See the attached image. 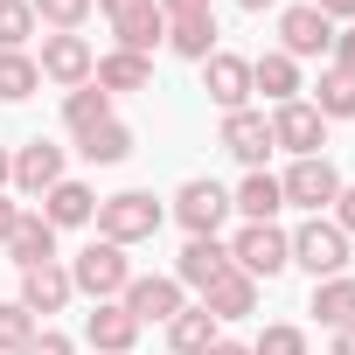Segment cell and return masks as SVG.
Listing matches in <instances>:
<instances>
[{
    "mask_svg": "<svg viewBox=\"0 0 355 355\" xmlns=\"http://www.w3.org/2000/svg\"><path fill=\"white\" fill-rule=\"evenodd\" d=\"M160 216H167V209H160L146 189H125V196H105V202H98V237L125 251V244H146V237L160 230Z\"/></svg>",
    "mask_w": 355,
    "mask_h": 355,
    "instance_id": "obj_1",
    "label": "cell"
},
{
    "mask_svg": "<svg viewBox=\"0 0 355 355\" xmlns=\"http://www.w3.org/2000/svg\"><path fill=\"white\" fill-rule=\"evenodd\" d=\"M70 286L98 306V300H119V293L132 286V265H125V251H119V244H105V237H98V244H84V251L70 258Z\"/></svg>",
    "mask_w": 355,
    "mask_h": 355,
    "instance_id": "obj_2",
    "label": "cell"
},
{
    "mask_svg": "<svg viewBox=\"0 0 355 355\" xmlns=\"http://www.w3.org/2000/svg\"><path fill=\"white\" fill-rule=\"evenodd\" d=\"M230 265H237L244 279H279V272L293 265V237H286L279 223H244L237 244H230Z\"/></svg>",
    "mask_w": 355,
    "mask_h": 355,
    "instance_id": "obj_3",
    "label": "cell"
},
{
    "mask_svg": "<svg viewBox=\"0 0 355 355\" xmlns=\"http://www.w3.org/2000/svg\"><path fill=\"white\" fill-rule=\"evenodd\" d=\"M293 265L313 272V279H341V265H348V237H341L334 223L306 216V223L293 230Z\"/></svg>",
    "mask_w": 355,
    "mask_h": 355,
    "instance_id": "obj_4",
    "label": "cell"
},
{
    "mask_svg": "<svg viewBox=\"0 0 355 355\" xmlns=\"http://www.w3.org/2000/svg\"><path fill=\"white\" fill-rule=\"evenodd\" d=\"M272 146H286L293 160H313V153L327 146V119H320L306 98H286V105L272 112Z\"/></svg>",
    "mask_w": 355,
    "mask_h": 355,
    "instance_id": "obj_5",
    "label": "cell"
},
{
    "mask_svg": "<svg viewBox=\"0 0 355 355\" xmlns=\"http://www.w3.org/2000/svg\"><path fill=\"white\" fill-rule=\"evenodd\" d=\"M286 202L293 209H306V216H320V209H334V196H341V174H334V160L327 153H313V160H293V174H286Z\"/></svg>",
    "mask_w": 355,
    "mask_h": 355,
    "instance_id": "obj_6",
    "label": "cell"
},
{
    "mask_svg": "<svg viewBox=\"0 0 355 355\" xmlns=\"http://www.w3.org/2000/svg\"><path fill=\"white\" fill-rule=\"evenodd\" d=\"M174 216H182L189 237H216L223 216H230V196L216 182H182V196H174Z\"/></svg>",
    "mask_w": 355,
    "mask_h": 355,
    "instance_id": "obj_7",
    "label": "cell"
},
{
    "mask_svg": "<svg viewBox=\"0 0 355 355\" xmlns=\"http://www.w3.org/2000/svg\"><path fill=\"white\" fill-rule=\"evenodd\" d=\"M119 306H125L139 327H153V320L167 327L174 313H182V279H132V286L119 293Z\"/></svg>",
    "mask_w": 355,
    "mask_h": 355,
    "instance_id": "obj_8",
    "label": "cell"
},
{
    "mask_svg": "<svg viewBox=\"0 0 355 355\" xmlns=\"http://www.w3.org/2000/svg\"><path fill=\"white\" fill-rule=\"evenodd\" d=\"M279 42H286L293 63H300V56H327V49H334V21H327L320 8H286V15H279Z\"/></svg>",
    "mask_w": 355,
    "mask_h": 355,
    "instance_id": "obj_9",
    "label": "cell"
},
{
    "mask_svg": "<svg viewBox=\"0 0 355 355\" xmlns=\"http://www.w3.org/2000/svg\"><path fill=\"white\" fill-rule=\"evenodd\" d=\"M35 70L77 91V84H91L98 56H91V42H84V35H49V42H42V63H35Z\"/></svg>",
    "mask_w": 355,
    "mask_h": 355,
    "instance_id": "obj_10",
    "label": "cell"
},
{
    "mask_svg": "<svg viewBox=\"0 0 355 355\" xmlns=\"http://www.w3.org/2000/svg\"><path fill=\"white\" fill-rule=\"evenodd\" d=\"M223 153H237L244 167H265V153H272V119L265 112H223Z\"/></svg>",
    "mask_w": 355,
    "mask_h": 355,
    "instance_id": "obj_11",
    "label": "cell"
},
{
    "mask_svg": "<svg viewBox=\"0 0 355 355\" xmlns=\"http://www.w3.org/2000/svg\"><path fill=\"white\" fill-rule=\"evenodd\" d=\"M84 341H91L98 355H132V341H139V320H132L119 300H98V306H91V320H84Z\"/></svg>",
    "mask_w": 355,
    "mask_h": 355,
    "instance_id": "obj_12",
    "label": "cell"
},
{
    "mask_svg": "<svg viewBox=\"0 0 355 355\" xmlns=\"http://www.w3.org/2000/svg\"><path fill=\"white\" fill-rule=\"evenodd\" d=\"M56 182H63V146L28 139V146L15 153V189H21V196H49Z\"/></svg>",
    "mask_w": 355,
    "mask_h": 355,
    "instance_id": "obj_13",
    "label": "cell"
},
{
    "mask_svg": "<svg viewBox=\"0 0 355 355\" xmlns=\"http://www.w3.org/2000/svg\"><path fill=\"white\" fill-rule=\"evenodd\" d=\"M223 272H230V244H216V237H189V244H182V265H174V279H182V286L209 293Z\"/></svg>",
    "mask_w": 355,
    "mask_h": 355,
    "instance_id": "obj_14",
    "label": "cell"
},
{
    "mask_svg": "<svg viewBox=\"0 0 355 355\" xmlns=\"http://www.w3.org/2000/svg\"><path fill=\"white\" fill-rule=\"evenodd\" d=\"M202 77H209V98H216L223 112H244V98H251V56L216 49V56L202 63Z\"/></svg>",
    "mask_w": 355,
    "mask_h": 355,
    "instance_id": "obj_15",
    "label": "cell"
},
{
    "mask_svg": "<svg viewBox=\"0 0 355 355\" xmlns=\"http://www.w3.org/2000/svg\"><path fill=\"white\" fill-rule=\"evenodd\" d=\"M91 216H98V196H91L84 182H70V174L42 196V223H49V230H77V223H91Z\"/></svg>",
    "mask_w": 355,
    "mask_h": 355,
    "instance_id": "obj_16",
    "label": "cell"
},
{
    "mask_svg": "<svg viewBox=\"0 0 355 355\" xmlns=\"http://www.w3.org/2000/svg\"><path fill=\"white\" fill-rule=\"evenodd\" d=\"M70 265H35V272H21V306L28 313H63L70 306Z\"/></svg>",
    "mask_w": 355,
    "mask_h": 355,
    "instance_id": "obj_17",
    "label": "cell"
},
{
    "mask_svg": "<svg viewBox=\"0 0 355 355\" xmlns=\"http://www.w3.org/2000/svg\"><path fill=\"white\" fill-rule=\"evenodd\" d=\"M8 258H15L21 272H35V265H56V230L42 223V209H35V216L21 209V223H15V237H8Z\"/></svg>",
    "mask_w": 355,
    "mask_h": 355,
    "instance_id": "obj_18",
    "label": "cell"
},
{
    "mask_svg": "<svg viewBox=\"0 0 355 355\" xmlns=\"http://www.w3.org/2000/svg\"><path fill=\"white\" fill-rule=\"evenodd\" d=\"M230 209H244L251 223H272V216L286 209V189H279V174H265V167H251V174H244V189L230 196Z\"/></svg>",
    "mask_w": 355,
    "mask_h": 355,
    "instance_id": "obj_19",
    "label": "cell"
},
{
    "mask_svg": "<svg viewBox=\"0 0 355 355\" xmlns=\"http://www.w3.org/2000/svg\"><path fill=\"white\" fill-rule=\"evenodd\" d=\"M202 306H209L216 320H244V313L258 306V279H244V272L230 265V272H223V279H216V286L202 293Z\"/></svg>",
    "mask_w": 355,
    "mask_h": 355,
    "instance_id": "obj_20",
    "label": "cell"
},
{
    "mask_svg": "<svg viewBox=\"0 0 355 355\" xmlns=\"http://www.w3.org/2000/svg\"><path fill=\"white\" fill-rule=\"evenodd\" d=\"M112 28H119V49H125V56H153V49L167 42V15H160V8H139V15H119Z\"/></svg>",
    "mask_w": 355,
    "mask_h": 355,
    "instance_id": "obj_21",
    "label": "cell"
},
{
    "mask_svg": "<svg viewBox=\"0 0 355 355\" xmlns=\"http://www.w3.org/2000/svg\"><path fill=\"white\" fill-rule=\"evenodd\" d=\"M251 91H265L272 105H286V98H300V63H293L286 49H272V56H258V63H251Z\"/></svg>",
    "mask_w": 355,
    "mask_h": 355,
    "instance_id": "obj_22",
    "label": "cell"
},
{
    "mask_svg": "<svg viewBox=\"0 0 355 355\" xmlns=\"http://www.w3.org/2000/svg\"><path fill=\"white\" fill-rule=\"evenodd\" d=\"M167 42H174V56L209 63V56H216V15H182V21H167Z\"/></svg>",
    "mask_w": 355,
    "mask_h": 355,
    "instance_id": "obj_23",
    "label": "cell"
},
{
    "mask_svg": "<svg viewBox=\"0 0 355 355\" xmlns=\"http://www.w3.org/2000/svg\"><path fill=\"white\" fill-rule=\"evenodd\" d=\"M146 84H153V63H146V56L112 49V56L98 63V91H105V98H119V91H146Z\"/></svg>",
    "mask_w": 355,
    "mask_h": 355,
    "instance_id": "obj_24",
    "label": "cell"
},
{
    "mask_svg": "<svg viewBox=\"0 0 355 355\" xmlns=\"http://www.w3.org/2000/svg\"><path fill=\"white\" fill-rule=\"evenodd\" d=\"M77 153H84L91 167H119V160L132 153V125H119V119H105V125H91V132L77 139Z\"/></svg>",
    "mask_w": 355,
    "mask_h": 355,
    "instance_id": "obj_25",
    "label": "cell"
},
{
    "mask_svg": "<svg viewBox=\"0 0 355 355\" xmlns=\"http://www.w3.org/2000/svg\"><path fill=\"white\" fill-rule=\"evenodd\" d=\"M167 341H174V355H202L216 341V313L209 306H182V313L167 320Z\"/></svg>",
    "mask_w": 355,
    "mask_h": 355,
    "instance_id": "obj_26",
    "label": "cell"
},
{
    "mask_svg": "<svg viewBox=\"0 0 355 355\" xmlns=\"http://www.w3.org/2000/svg\"><path fill=\"white\" fill-rule=\"evenodd\" d=\"M313 313H320V327H348L355 320V279L341 272V279H313Z\"/></svg>",
    "mask_w": 355,
    "mask_h": 355,
    "instance_id": "obj_27",
    "label": "cell"
},
{
    "mask_svg": "<svg viewBox=\"0 0 355 355\" xmlns=\"http://www.w3.org/2000/svg\"><path fill=\"white\" fill-rule=\"evenodd\" d=\"M105 119H112V98H105L98 84H77V91L63 98V125H70L77 139H84L91 125H105Z\"/></svg>",
    "mask_w": 355,
    "mask_h": 355,
    "instance_id": "obj_28",
    "label": "cell"
},
{
    "mask_svg": "<svg viewBox=\"0 0 355 355\" xmlns=\"http://www.w3.org/2000/svg\"><path fill=\"white\" fill-rule=\"evenodd\" d=\"M35 84H42L35 56H21V49H0V105H21Z\"/></svg>",
    "mask_w": 355,
    "mask_h": 355,
    "instance_id": "obj_29",
    "label": "cell"
},
{
    "mask_svg": "<svg viewBox=\"0 0 355 355\" xmlns=\"http://www.w3.org/2000/svg\"><path fill=\"white\" fill-rule=\"evenodd\" d=\"M313 112H320V119H355V77H348V70H327Z\"/></svg>",
    "mask_w": 355,
    "mask_h": 355,
    "instance_id": "obj_30",
    "label": "cell"
},
{
    "mask_svg": "<svg viewBox=\"0 0 355 355\" xmlns=\"http://www.w3.org/2000/svg\"><path fill=\"white\" fill-rule=\"evenodd\" d=\"M28 334H35V313H28L21 300H0V355H21Z\"/></svg>",
    "mask_w": 355,
    "mask_h": 355,
    "instance_id": "obj_31",
    "label": "cell"
},
{
    "mask_svg": "<svg viewBox=\"0 0 355 355\" xmlns=\"http://www.w3.org/2000/svg\"><path fill=\"white\" fill-rule=\"evenodd\" d=\"M35 35V8L28 0H0V49H21Z\"/></svg>",
    "mask_w": 355,
    "mask_h": 355,
    "instance_id": "obj_32",
    "label": "cell"
},
{
    "mask_svg": "<svg viewBox=\"0 0 355 355\" xmlns=\"http://www.w3.org/2000/svg\"><path fill=\"white\" fill-rule=\"evenodd\" d=\"M28 8H35V15H42V21L56 28V35H70V28H77V21L91 15V0H28Z\"/></svg>",
    "mask_w": 355,
    "mask_h": 355,
    "instance_id": "obj_33",
    "label": "cell"
},
{
    "mask_svg": "<svg viewBox=\"0 0 355 355\" xmlns=\"http://www.w3.org/2000/svg\"><path fill=\"white\" fill-rule=\"evenodd\" d=\"M251 355H306V334H300V327H286V320H279V327H265V334H258V341H251Z\"/></svg>",
    "mask_w": 355,
    "mask_h": 355,
    "instance_id": "obj_34",
    "label": "cell"
},
{
    "mask_svg": "<svg viewBox=\"0 0 355 355\" xmlns=\"http://www.w3.org/2000/svg\"><path fill=\"white\" fill-rule=\"evenodd\" d=\"M21 355H70V334L42 327V334H28V348H21Z\"/></svg>",
    "mask_w": 355,
    "mask_h": 355,
    "instance_id": "obj_35",
    "label": "cell"
},
{
    "mask_svg": "<svg viewBox=\"0 0 355 355\" xmlns=\"http://www.w3.org/2000/svg\"><path fill=\"white\" fill-rule=\"evenodd\" d=\"M153 8H160L167 21H182V15H216V8H209V0H153Z\"/></svg>",
    "mask_w": 355,
    "mask_h": 355,
    "instance_id": "obj_36",
    "label": "cell"
},
{
    "mask_svg": "<svg viewBox=\"0 0 355 355\" xmlns=\"http://www.w3.org/2000/svg\"><path fill=\"white\" fill-rule=\"evenodd\" d=\"M334 230H341V237H355V189H341V196H334Z\"/></svg>",
    "mask_w": 355,
    "mask_h": 355,
    "instance_id": "obj_37",
    "label": "cell"
},
{
    "mask_svg": "<svg viewBox=\"0 0 355 355\" xmlns=\"http://www.w3.org/2000/svg\"><path fill=\"white\" fill-rule=\"evenodd\" d=\"M334 70H348V77H355V28H341V35H334Z\"/></svg>",
    "mask_w": 355,
    "mask_h": 355,
    "instance_id": "obj_38",
    "label": "cell"
},
{
    "mask_svg": "<svg viewBox=\"0 0 355 355\" xmlns=\"http://www.w3.org/2000/svg\"><path fill=\"white\" fill-rule=\"evenodd\" d=\"M306 8H320L327 21H355V0H306Z\"/></svg>",
    "mask_w": 355,
    "mask_h": 355,
    "instance_id": "obj_39",
    "label": "cell"
},
{
    "mask_svg": "<svg viewBox=\"0 0 355 355\" xmlns=\"http://www.w3.org/2000/svg\"><path fill=\"white\" fill-rule=\"evenodd\" d=\"M15 223H21V209H15L8 196H0V244H8V237H15Z\"/></svg>",
    "mask_w": 355,
    "mask_h": 355,
    "instance_id": "obj_40",
    "label": "cell"
},
{
    "mask_svg": "<svg viewBox=\"0 0 355 355\" xmlns=\"http://www.w3.org/2000/svg\"><path fill=\"white\" fill-rule=\"evenodd\" d=\"M139 8H153V0H105V15L119 21V15H139Z\"/></svg>",
    "mask_w": 355,
    "mask_h": 355,
    "instance_id": "obj_41",
    "label": "cell"
},
{
    "mask_svg": "<svg viewBox=\"0 0 355 355\" xmlns=\"http://www.w3.org/2000/svg\"><path fill=\"white\" fill-rule=\"evenodd\" d=\"M202 355H251V348H244V341H223V334H216V341H209Z\"/></svg>",
    "mask_w": 355,
    "mask_h": 355,
    "instance_id": "obj_42",
    "label": "cell"
},
{
    "mask_svg": "<svg viewBox=\"0 0 355 355\" xmlns=\"http://www.w3.org/2000/svg\"><path fill=\"white\" fill-rule=\"evenodd\" d=\"M334 355H355V320H348V327H334Z\"/></svg>",
    "mask_w": 355,
    "mask_h": 355,
    "instance_id": "obj_43",
    "label": "cell"
},
{
    "mask_svg": "<svg viewBox=\"0 0 355 355\" xmlns=\"http://www.w3.org/2000/svg\"><path fill=\"white\" fill-rule=\"evenodd\" d=\"M15 182V153H0V189H8Z\"/></svg>",
    "mask_w": 355,
    "mask_h": 355,
    "instance_id": "obj_44",
    "label": "cell"
},
{
    "mask_svg": "<svg viewBox=\"0 0 355 355\" xmlns=\"http://www.w3.org/2000/svg\"><path fill=\"white\" fill-rule=\"evenodd\" d=\"M237 8H244V15H265V8H279V0H237Z\"/></svg>",
    "mask_w": 355,
    "mask_h": 355,
    "instance_id": "obj_45",
    "label": "cell"
}]
</instances>
